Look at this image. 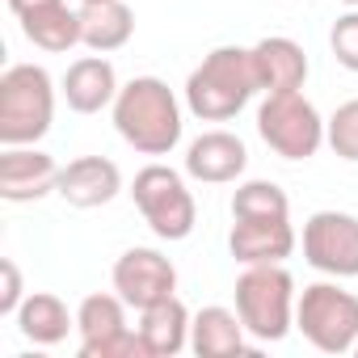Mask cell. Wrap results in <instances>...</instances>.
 I'll return each instance as SVG.
<instances>
[{
	"instance_id": "1",
	"label": "cell",
	"mask_w": 358,
	"mask_h": 358,
	"mask_svg": "<svg viewBox=\"0 0 358 358\" xmlns=\"http://www.w3.org/2000/svg\"><path fill=\"white\" fill-rule=\"evenodd\" d=\"M114 127L118 135L143 152V156H169L177 143H182V101L177 93L160 80V76H135L118 89L114 97Z\"/></svg>"
},
{
	"instance_id": "2",
	"label": "cell",
	"mask_w": 358,
	"mask_h": 358,
	"mask_svg": "<svg viewBox=\"0 0 358 358\" xmlns=\"http://www.w3.org/2000/svg\"><path fill=\"white\" fill-rule=\"evenodd\" d=\"M253 93H262V85L249 47H215L186 80V106L203 122L236 118L253 101Z\"/></svg>"
},
{
	"instance_id": "3",
	"label": "cell",
	"mask_w": 358,
	"mask_h": 358,
	"mask_svg": "<svg viewBox=\"0 0 358 358\" xmlns=\"http://www.w3.org/2000/svg\"><path fill=\"white\" fill-rule=\"evenodd\" d=\"M55 122V80L43 64H9L0 76V143H38Z\"/></svg>"
},
{
	"instance_id": "4",
	"label": "cell",
	"mask_w": 358,
	"mask_h": 358,
	"mask_svg": "<svg viewBox=\"0 0 358 358\" xmlns=\"http://www.w3.org/2000/svg\"><path fill=\"white\" fill-rule=\"evenodd\" d=\"M295 278L282 266H245L236 278V312L253 341H282L295 329Z\"/></svg>"
},
{
	"instance_id": "5",
	"label": "cell",
	"mask_w": 358,
	"mask_h": 358,
	"mask_svg": "<svg viewBox=\"0 0 358 358\" xmlns=\"http://www.w3.org/2000/svg\"><path fill=\"white\" fill-rule=\"evenodd\" d=\"M131 199L143 215V224L160 236V241H186L199 224V207H194V194L186 186V177L152 160L135 173L131 182Z\"/></svg>"
},
{
	"instance_id": "6",
	"label": "cell",
	"mask_w": 358,
	"mask_h": 358,
	"mask_svg": "<svg viewBox=\"0 0 358 358\" xmlns=\"http://www.w3.org/2000/svg\"><path fill=\"white\" fill-rule=\"evenodd\" d=\"M295 329L320 354H350L358 345V295L337 282H308L295 299Z\"/></svg>"
},
{
	"instance_id": "7",
	"label": "cell",
	"mask_w": 358,
	"mask_h": 358,
	"mask_svg": "<svg viewBox=\"0 0 358 358\" xmlns=\"http://www.w3.org/2000/svg\"><path fill=\"white\" fill-rule=\"evenodd\" d=\"M257 135L282 160H308L324 143V118L299 89L295 93H266V101L257 106Z\"/></svg>"
},
{
	"instance_id": "8",
	"label": "cell",
	"mask_w": 358,
	"mask_h": 358,
	"mask_svg": "<svg viewBox=\"0 0 358 358\" xmlns=\"http://www.w3.org/2000/svg\"><path fill=\"white\" fill-rule=\"evenodd\" d=\"M303 262L329 278H358V215L316 211L303 224Z\"/></svg>"
},
{
	"instance_id": "9",
	"label": "cell",
	"mask_w": 358,
	"mask_h": 358,
	"mask_svg": "<svg viewBox=\"0 0 358 358\" xmlns=\"http://www.w3.org/2000/svg\"><path fill=\"white\" fill-rule=\"evenodd\" d=\"M114 291L127 299V308L143 312V308L177 295V266L160 249L135 245L114 262Z\"/></svg>"
},
{
	"instance_id": "10",
	"label": "cell",
	"mask_w": 358,
	"mask_h": 358,
	"mask_svg": "<svg viewBox=\"0 0 358 358\" xmlns=\"http://www.w3.org/2000/svg\"><path fill=\"white\" fill-rule=\"evenodd\" d=\"M228 249L241 266H282L295 253L291 215H241L228 232Z\"/></svg>"
},
{
	"instance_id": "11",
	"label": "cell",
	"mask_w": 358,
	"mask_h": 358,
	"mask_svg": "<svg viewBox=\"0 0 358 358\" xmlns=\"http://www.w3.org/2000/svg\"><path fill=\"white\" fill-rule=\"evenodd\" d=\"M59 164L55 156L38 152L34 143L26 148H5L0 152V199L5 203H38L59 186Z\"/></svg>"
},
{
	"instance_id": "12",
	"label": "cell",
	"mask_w": 358,
	"mask_h": 358,
	"mask_svg": "<svg viewBox=\"0 0 358 358\" xmlns=\"http://www.w3.org/2000/svg\"><path fill=\"white\" fill-rule=\"evenodd\" d=\"M118 190H122V173H118V164L110 156H76V160H68L64 173H59V186H55V194L68 207H80V211L114 203Z\"/></svg>"
},
{
	"instance_id": "13",
	"label": "cell",
	"mask_w": 358,
	"mask_h": 358,
	"mask_svg": "<svg viewBox=\"0 0 358 358\" xmlns=\"http://www.w3.org/2000/svg\"><path fill=\"white\" fill-rule=\"evenodd\" d=\"M245 169H249V148L232 131H203L186 148V173L194 182L224 186V182H236Z\"/></svg>"
},
{
	"instance_id": "14",
	"label": "cell",
	"mask_w": 358,
	"mask_h": 358,
	"mask_svg": "<svg viewBox=\"0 0 358 358\" xmlns=\"http://www.w3.org/2000/svg\"><path fill=\"white\" fill-rule=\"evenodd\" d=\"M118 89H122V85H118V72H114V64H110L106 55H85V59L68 64L64 85H59L64 101H68L76 114H101L106 106H114Z\"/></svg>"
},
{
	"instance_id": "15",
	"label": "cell",
	"mask_w": 358,
	"mask_h": 358,
	"mask_svg": "<svg viewBox=\"0 0 358 358\" xmlns=\"http://www.w3.org/2000/svg\"><path fill=\"white\" fill-rule=\"evenodd\" d=\"M249 51H253V68H257L262 93H295V89H303L308 55H303V47L295 38L274 34V38H262L257 47H249Z\"/></svg>"
},
{
	"instance_id": "16",
	"label": "cell",
	"mask_w": 358,
	"mask_h": 358,
	"mask_svg": "<svg viewBox=\"0 0 358 358\" xmlns=\"http://www.w3.org/2000/svg\"><path fill=\"white\" fill-rule=\"evenodd\" d=\"M190 320L194 316L186 312V303L177 295L143 308L139 312V337L148 345V358H173V354L190 350Z\"/></svg>"
},
{
	"instance_id": "17",
	"label": "cell",
	"mask_w": 358,
	"mask_h": 358,
	"mask_svg": "<svg viewBox=\"0 0 358 358\" xmlns=\"http://www.w3.org/2000/svg\"><path fill=\"white\" fill-rule=\"evenodd\" d=\"M245 337H249V329H245L241 312L220 308V303L194 312V320H190V350L199 358H232V354H245L249 350Z\"/></svg>"
},
{
	"instance_id": "18",
	"label": "cell",
	"mask_w": 358,
	"mask_h": 358,
	"mask_svg": "<svg viewBox=\"0 0 358 358\" xmlns=\"http://www.w3.org/2000/svg\"><path fill=\"white\" fill-rule=\"evenodd\" d=\"M135 34V13L127 0H97V5H80V38L89 51L110 55L127 47Z\"/></svg>"
},
{
	"instance_id": "19",
	"label": "cell",
	"mask_w": 358,
	"mask_h": 358,
	"mask_svg": "<svg viewBox=\"0 0 358 358\" xmlns=\"http://www.w3.org/2000/svg\"><path fill=\"white\" fill-rule=\"evenodd\" d=\"M68 329H76V316L51 291H30L26 303L17 308V333L34 345H59L68 337Z\"/></svg>"
},
{
	"instance_id": "20",
	"label": "cell",
	"mask_w": 358,
	"mask_h": 358,
	"mask_svg": "<svg viewBox=\"0 0 358 358\" xmlns=\"http://www.w3.org/2000/svg\"><path fill=\"white\" fill-rule=\"evenodd\" d=\"M17 22H22V34H26L34 47L51 51V55H64V51H72V47L85 43V38H80V9H68V5L38 9V13L17 17Z\"/></svg>"
},
{
	"instance_id": "21",
	"label": "cell",
	"mask_w": 358,
	"mask_h": 358,
	"mask_svg": "<svg viewBox=\"0 0 358 358\" xmlns=\"http://www.w3.org/2000/svg\"><path fill=\"white\" fill-rule=\"evenodd\" d=\"M118 329H127V299L118 291L114 295L97 291V295L80 299V308H76V333H80V341H97V337H110Z\"/></svg>"
},
{
	"instance_id": "22",
	"label": "cell",
	"mask_w": 358,
	"mask_h": 358,
	"mask_svg": "<svg viewBox=\"0 0 358 358\" xmlns=\"http://www.w3.org/2000/svg\"><path fill=\"white\" fill-rule=\"evenodd\" d=\"M241 215H291V199L278 182L253 177V182H241L232 194V220Z\"/></svg>"
},
{
	"instance_id": "23",
	"label": "cell",
	"mask_w": 358,
	"mask_h": 358,
	"mask_svg": "<svg viewBox=\"0 0 358 358\" xmlns=\"http://www.w3.org/2000/svg\"><path fill=\"white\" fill-rule=\"evenodd\" d=\"M324 143H329L341 160L358 164V97H354V101H341V106L333 110V118H324Z\"/></svg>"
},
{
	"instance_id": "24",
	"label": "cell",
	"mask_w": 358,
	"mask_h": 358,
	"mask_svg": "<svg viewBox=\"0 0 358 358\" xmlns=\"http://www.w3.org/2000/svg\"><path fill=\"white\" fill-rule=\"evenodd\" d=\"M80 358H148V345L139 337V329H118L110 337H97V341H80Z\"/></svg>"
},
{
	"instance_id": "25",
	"label": "cell",
	"mask_w": 358,
	"mask_h": 358,
	"mask_svg": "<svg viewBox=\"0 0 358 358\" xmlns=\"http://www.w3.org/2000/svg\"><path fill=\"white\" fill-rule=\"evenodd\" d=\"M329 47H333V59H337L345 72H358V9H350L345 17L333 22Z\"/></svg>"
},
{
	"instance_id": "26",
	"label": "cell",
	"mask_w": 358,
	"mask_h": 358,
	"mask_svg": "<svg viewBox=\"0 0 358 358\" xmlns=\"http://www.w3.org/2000/svg\"><path fill=\"white\" fill-rule=\"evenodd\" d=\"M26 303V287H22V270L13 257H0V316H17V308Z\"/></svg>"
},
{
	"instance_id": "27",
	"label": "cell",
	"mask_w": 358,
	"mask_h": 358,
	"mask_svg": "<svg viewBox=\"0 0 358 358\" xmlns=\"http://www.w3.org/2000/svg\"><path fill=\"white\" fill-rule=\"evenodd\" d=\"M51 5H64V0H9V9H13L17 17H30V13H38V9H51Z\"/></svg>"
},
{
	"instance_id": "28",
	"label": "cell",
	"mask_w": 358,
	"mask_h": 358,
	"mask_svg": "<svg viewBox=\"0 0 358 358\" xmlns=\"http://www.w3.org/2000/svg\"><path fill=\"white\" fill-rule=\"evenodd\" d=\"M341 5H350V9H358V0H341Z\"/></svg>"
},
{
	"instance_id": "29",
	"label": "cell",
	"mask_w": 358,
	"mask_h": 358,
	"mask_svg": "<svg viewBox=\"0 0 358 358\" xmlns=\"http://www.w3.org/2000/svg\"><path fill=\"white\" fill-rule=\"evenodd\" d=\"M80 5H97V0H80Z\"/></svg>"
},
{
	"instance_id": "30",
	"label": "cell",
	"mask_w": 358,
	"mask_h": 358,
	"mask_svg": "<svg viewBox=\"0 0 358 358\" xmlns=\"http://www.w3.org/2000/svg\"><path fill=\"white\" fill-rule=\"evenodd\" d=\"M354 354H358V345H354Z\"/></svg>"
}]
</instances>
